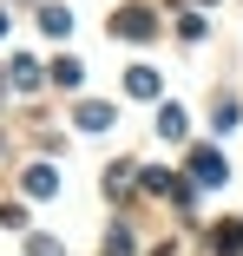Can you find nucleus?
I'll return each mask as SVG.
<instances>
[{
	"label": "nucleus",
	"instance_id": "nucleus-8",
	"mask_svg": "<svg viewBox=\"0 0 243 256\" xmlns=\"http://www.w3.org/2000/svg\"><path fill=\"white\" fill-rule=\"evenodd\" d=\"M40 26H46V33H66V26H72V14H66V7H46V14H40Z\"/></svg>",
	"mask_w": 243,
	"mask_h": 256
},
{
	"label": "nucleus",
	"instance_id": "nucleus-2",
	"mask_svg": "<svg viewBox=\"0 0 243 256\" xmlns=\"http://www.w3.org/2000/svg\"><path fill=\"white\" fill-rule=\"evenodd\" d=\"M112 26H118L125 40H152V26H158V20H152V14H144V7H125V14H118Z\"/></svg>",
	"mask_w": 243,
	"mask_h": 256
},
{
	"label": "nucleus",
	"instance_id": "nucleus-3",
	"mask_svg": "<svg viewBox=\"0 0 243 256\" xmlns=\"http://www.w3.org/2000/svg\"><path fill=\"white\" fill-rule=\"evenodd\" d=\"M26 190H33V197H46V190H60V178H53V164H33V171H26Z\"/></svg>",
	"mask_w": 243,
	"mask_h": 256
},
{
	"label": "nucleus",
	"instance_id": "nucleus-6",
	"mask_svg": "<svg viewBox=\"0 0 243 256\" xmlns=\"http://www.w3.org/2000/svg\"><path fill=\"white\" fill-rule=\"evenodd\" d=\"M79 125H86V132H106V125H112V106H79Z\"/></svg>",
	"mask_w": 243,
	"mask_h": 256
},
{
	"label": "nucleus",
	"instance_id": "nucleus-4",
	"mask_svg": "<svg viewBox=\"0 0 243 256\" xmlns=\"http://www.w3.org/2000/svg\"><path fill=\"white\" fill-rule=\"evenodd\" d=\"M158 138H171V144L184 138V112H178V106H164V112H158Z\"/></svg>",
	"mask_w": 243,
	"mask_h": 256
},
{
	"label": "nucleus",
	"instance_id": "nucleus-9",
	"mask_svg": "<svg viewBox=\"0 0 243 256\" xmlns=\"http://www.w3.org/2000/svg\"><path fill=\"white\" fill-rule=\"evenodd\" d=\"M14 86H20V92H33V86H40V72H33V60H14Z\"/></svg>",
	"mask_w": 243,
	"mask_h": 256
},
{
	"label": "nucleus",
	"instance_id": "nucleus-7",
	"mask_svg": "<svg viewBox=\"0 0 243 256\" xmlns=\"http://www.w3.org/2000/svg\"><path fill=\"white\" fill-rule=\"evenodd\" d=\"M217 250H224V256H243V224H224V230H217Z\"/></svg>",
	"mask_w": 243,
	"mask_h": 256
},
{
	"label": "nucleus",
	"instance_id": "nucleus-1",
	"mask_svg": "<svg viewBox=\"0 0 243 256\" xmlns=\"http://www.w3.org/2000/svg\"><path fill=\"white\" fill-rule=\"evenodd\" d=\"M190 178H198V184H224V178H230V164L217 158V151H190Z\"/></svg>",
	"mask_w": 243,
	"mask_h": 256
},
{
	"label": "nucleus",
	"instance_id": "nucleus-5",
	"mask_svg": "<svg viewBox=\"0 0 243 256\" xmlns=\"http://www.w3.org/2000/svg\"><path fill=\"white\" fill-rule=\"evenodd\" d=\"M125 86H132L138 98H152V92H158V72H152V66H132V79H125Z\"/></svg>",
	"mask_w": 243,
	"mask_h": 256
}]
</instances>
